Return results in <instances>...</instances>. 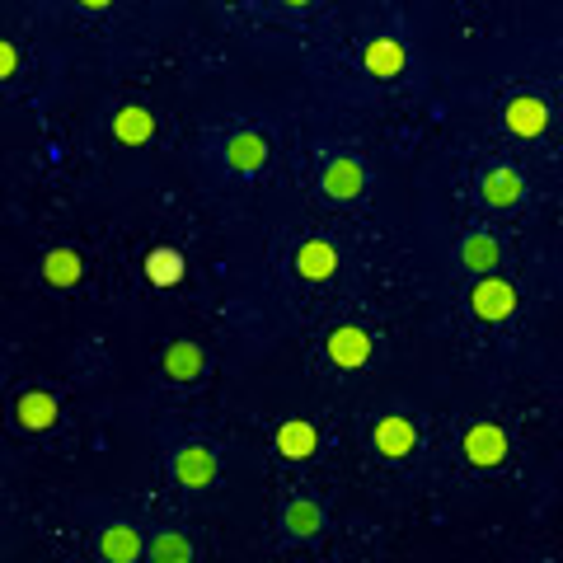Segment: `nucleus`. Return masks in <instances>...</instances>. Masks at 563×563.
Instances as JSON below:
<instances>
[{"instance_id":"a211bd4d","label":"nucleus","mask_w":563,"mask_h":563,"mask_svg":"<svg viewBox=\"0 0 563 563\" xmlns=\"http://www.w3.org/2000/svg\"><path fill=\"white\" fill-rule=\"evenodd\" d=\"M263 160H268L263 137H235V141H230V165H235V169H259Z\"/></svg>"},{"instance_id":"dca6fc26","label":"nucleus","mask_w":563,"mask_h":563,"mask_svg":"<svg viewBox=\"0 0 563 563\" xmlns=\"http://www.w3.org/2000/svg\"><path fill=\"white\" fill-rule=\"evenodd\" d=\"M113 132H118V141H146L155 132V122H151V113L146 108H122L118 113V122H113Z\"/></svg>"},{"instance_id":"1a4fd4ad","label":"nucleus","mask_w":563,"mask_h":563,"mask_svg":"<svg viewBox=\"0 0 563 563\" xmlns=\"http://www.w3.org/2000/svg\"><path fill=\"white\" fill-rule=\"evenodd\" d=\"M366 71L371 76H399L404 71V47L395 43V38H376V43L366 47Z\"/></svg>"},{"instance_id":"39448f33","label":"nucleus","mask_w":563,"mask_h":563,"mask_svg":"<svg viewBox=\"0 0 563 563\" xmlns=\"http://www.w3.org/2000/svg\"><path fill=\"white\" fill-rule=\"evenodd\" d=\"M174 474H179L183 484L207 488V484H212V474H216L212 451H207V446H183V456H179V465H174Z\"/></svg>"},{"instance_id":"f3484780","label":"nucleus","mask_w":563,"mask_h":563,"mask_svg":"<svg viewBox=\"0 0 563 563\" xmlns=\"http://www.w3.org/2000/svg\"><path fill=\"white\" fill-rule=\"evenodd\" d=\"M80 254H71V249H57V254H47V282L52 287H71V282H80Z\"/></svg>"},{"instance_id":"ddd939ff","label":"nucleus","mask_w":563,"mask_h":563,"mask_svg":"<svg viewBox=\"0 0 563 563\" xmlns=\"http://www.w3.org/2000/svg\"><path fill=\"white\" fill-rule=\"evenodd\" d=\"M165 371L174 376V381H198L202 376V352L193 348V343H174V348L165 352Z\"/></svg>"},{"instance_id":"4468645a","label":"nucleus","mask_w":563,"mask_h":563,"mask_svg":"<svg viewBox=\"0 0 563 563\" xmlns=\"http://www.w3.org/2000/svg\"><path fill=\"white\" fill-rule=\"evenodd\" d=\"M146 277H151L155 287H174V282L183 277V254H174V249H151Z\"/></svg>"},{"instance_id":"6ab92c4d","label":"nucleus","mask_w":563,"mask_h":563,"mask_svg":"<svg viewBox=\"0 0 563 563\" xmlns=\"http://www.w3.org/2000/svg\"><path fill=\"white\" fill-rule=\"evenodd\" d=\"M465 263H470V268H493V263H498V244L488 240V235L465 240Z\"/></svg>"},{"instance_id":"f257e3e1","label":"nucleus","mask_w":563,"mask_h":563,"mask_svg":"<svg viewBox=\"0 0 563 563\" xmlns=\"http://www.w3.org/2000/svg\"><path fill=\"white\" fill-rule=\"evenodd\" d=\"M474 315L479 320H507L512 310H517V291L507 287V282H498V277H488V282H479L474 287Z\"/></svg>"},{"instance_id":"423d86ee","label":"nucleus","mask_w":563,"mask_h":563,"mask_svg":"<svg viewBox=\"0 0 563 563\" xmlns=\"http://www.w3.org/2000/svg\"><path fill=\"white\" fill-rule=\"evenodd\" d=\"M315 446H320V437H315V427L310 423H282L277 427V451H282L287 460L315 456Z\"/></svg>"},{"instance_id":"9b49d317","label":"nucleus","mask_w":563,"mask_h":563,"mask_svg":"<svg viewBox=\"0 0 563 563\" xmlns=\"http://www.w3.org/2000/svg\"><path fill=\"white\" fill-rule=\"evenodd\" d=\"M362 169L352 165V160H334V165L324 169V193L329 198H357L362 193Z\"/></svg>"},{"instance_id":"412c9836","label":"nucleus","mask_w":563,"mask_h":563,"mask_svg":"<svg viewBox=\"0 0 563 563\" xmlns=\"http://www.w3.org/2000/svg\"><path fill=\"white\" fill-rule=\"evenodd\" d=\"M287 526H291V531H296V535H310V531H315V526H320V507L296 503V507H291V512H287Z\"/></svg>"},{"instance_id":"f03ea898","label":"nucleus","mask_w":563,"mask_h":563,"mask_svg":"<svg viewBox=\"0 0 563 563\" xmlns=\"http://www.w3.org/2000/svg\"><path fill=\"white\" fill-rule=\"evenodd\" d=\"M465 456H470L474 465H498V460L507 456V437L493 423L470 427V432H465Z\"/></svg>"},{"instance_id":"f8f14e48","label":"nucleus","mask_w":563,"mask_h":563,"mask_svg":"<svg viewBox=\"0 0 563 563\" xmlns=\"http://www.w3.org/2000/svg\"><path fill=\"white\" fill-rule=\"evenodd\" d=\"M296 268H301V277H334V268H338V254H334V244H320V240H310L296 254Z\"/></svg>"},{"instance_id":"2eb2a0df","label":"nucleus","mask_w":563,"mask_h":563,"mask_svg":"<svg viewBox=\"0 0 563 563\" xmlns=\"http://www.w3.org/2000/svg\"><path fill=\"white\" fill-rule=\"evenodd\" d=\"M484 198L493 207H512L521 198V179L512 169H493V174H484Z\"/></svg>"},{"instance_id":"7ed1b4c3","label":"nucleus","mask_w":563,"mask_h":563,"mask_svg":"<svg viewBox=\"0 0 563 563\" xmlns=\"http://www.w3.org/2000/svg\"><path fill=\"white\" fill-rule=\"evenodd\" d=\"M549 122V108L545 99H531V94H521V99H512L507 104V127L517 132V137H540Z\"/></svg>"},{"instance_id":"0eeeda50","label":"nucleus","mask_w":563,"mask_h":563,"mask_svg":"<svg viewBox=\"0 0 563 563\" xmlns=\"http://www.w3.org/2000/svg\"><path fill=\"white\" fill-rule=\"evenodd\" d=\"M99 554H104L108 563H132L141 554V540L132 526H108L104 535H99Z\"/></svg>"},{"instance_id":"20e7f679","label":"nucleus","mask_w":563,"mask_h":563,"mask_svg":"<svg viewBox=\"0 0 563 563\" xmlns=\"http://www.w3.org/2000/svg\"><path fill=\"white\" fill-rule=\"evenodd\" d=\"M329 357H334L338 366H362L366 357H371V338H366L362 329H334V334H329Z\"/></svg>"},{"instance_id":"6e6552de","label":"nucleus","mask_w":563,"mask_h":563,"mask_svg":"<svg viewBox=\"0 0 563 563\" xmlns=\"http://www.w3.org/2000/svg\"><path fill=\"white\" fill-rule=\"evenodd\" d=\"M15 413L24 427H52L57 423V399L43 395V390H29V395L15 399Z\"/></svg>"},{"instance_id":"aec40b11","label":"nucleus","mask_w":563,"mask_h":563,"mask_svg":"<svg viewBox=\"0 0 563 563\" xmlns=\"http://www.w3.org/2000/svg\"><path fill=\"white\" fill-rule=\"evenodd\" d=\"M188 559H193V549H188L183 535H160L155 540V563H188Z\"/></svg>"},{"instance_id":"9d476101","label":"nucleus","mask_w":563,"mask_h":563,"mask_svg":"<svg viewBox=\"0 0 563 563\" xmlns=\"http://www.w3.org/2000/svg\"><path fill=\"white\" fill-rule=\"evenodd\" d=\"M413 442H418V432H413V423H404V418H385V423L376 427L381 456H409Z\"/></svg>"}]
</instances>
